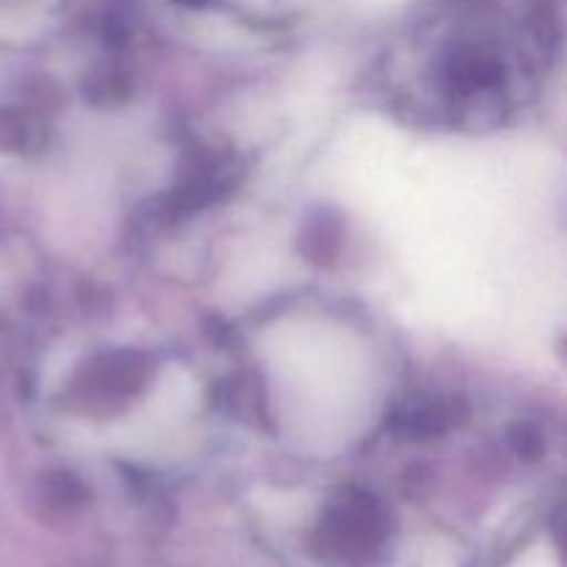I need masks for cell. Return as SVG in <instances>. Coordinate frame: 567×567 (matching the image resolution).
I'll return each instance as SVG.
<instances>
[{"label": "cell", "mask_w": 567, "mask_h": 567, "mask_svg": "<svg viewBox=\"0 0 567 567\" xmlns=\"http://www.w3.org/2000/svg\"><path fill=\"white\" fill-rule=\"evenodd\" d=\"M391 540V518L369 493H347L338 498L313 535V548L330 567H371Z\"/></svg>", "instance_id": "obj_1"}, {"label": "cell", "mask_w": 567, "mask_h": 567, "mask_svg": "<svg viewBox=\"0 0 567 567\" xmlns=\"http://www.w3.org/2000/svg\"><path fill=\"white\" fill-rule=\"evenodd\" d=\"M150 363L142 352H116L97 354L81 369L75 380V399L81 408L105 413V410L122 408L131 396H136L147 382Z\"/></svg>", "instance_id": "obj_2"}, {"label": "cell", "mask_w": 567, "mask_h": 567, "mask_svg": "<svg viewBox=\"0 0 567 567\" xmlns=\"http://www.w3.org/2000/svg\"><path fill=\"white\" fill-rule=\"evenodd\" d=\"M454 424V402L443 399H415L393 415V430L402 435H413L415 441L443 435Z\"/></svg>", "instance_id": "obj_3"}, {"label": "cell", "mask_w": 567, "mask_h": 567, "mask_svg": "<svg viewBox=\"0 0 567 567\" xmlns=\"http://www.w3.org/2000/svg\"><path fill=\"white\" fill-rule=\"evenodd\" d=\"M338 236H341V230H338V221L327 214L319 216V219L310 221L308 230H305V238H302L305 252L321 264L324 258H332V255H336Z\"/></svg>", "instance_id": "obj_4"}, {"label": "cell", "mask_w": 567, "mask_h": 567, "mask_svg": "<svg viewBox=\"0 0 567 567\" xmlns=\"http://www.w3.org/2000/svg\"><path fill=\"white\" fill-rule=\"evenodd\" d=\"M127 94V81L122 75H114V72H103L97 78V83H89V97L94 103H120Z\"/></svg>", "instance_id": "obj_5"}, {"label": "cell", "mask_w": 567, "mask_h": 567, "mask_svg": "<svg viewBox=\"0 0 567 567\" xmlns=\"http://www.w3.org/2000/svg\"><path fill=\"white\" fill-rule=\"evenodd\" d=\"M513 443L520 454H529V457L540 454V449H543L540 435H537L535 430H529V426H518V430L513 432Z\"/></svg>", "instance_id": "obj_6"}]
</instances>
